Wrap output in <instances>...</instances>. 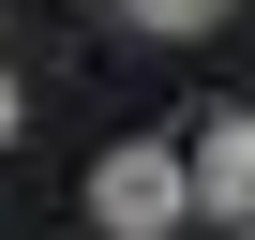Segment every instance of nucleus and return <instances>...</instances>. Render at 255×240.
Masks as SVG:
<instances>
[{"instance_id":"obj_1","label":"nucleus","mask_w":255,"mask_h":240,"mask_svg":"<svg viewBox=\"0 0 255 240\" xmlns=\"http://www.w3.org/2000/svg\"><path fill=\"white\" fill-rule=\"evenodd\" d=\"M180 210H195V165H180L165 135H120V150L90 165V225H105V240H165Z\"/></svg>"},{"instance_id":"obj_2","label":"nucleus","mask_w":255,"mask_h":240,"mask_svg":"<svg viewBox=\"0 0 255 240\" xmlns=\"http://www.w3.org/2000/svg\"><path fill=\"white\" fill-rule=\"evenodd\" d=\"M180 165H195V210H225V225L255 240V105H225V120H210Z\"/></svg>"},{"instance_id":"obj_3","label":"nucleus","mask_w":255,"mask_h":240,"mask_svg":"<svg viewBox=\"0 0 255 240\" xmlns=\"http://www.w3.org/2000/svg\"><path fill=\"white\" fill-rule=\"evenodd\" d=\"M120 15H135V30H165V45H180V30H210V15H225V0H120Z\"/></svg>"},{"instance_id":"obj_4","label":"nucleus","mask_w":255,"mask_h":240,"mask_svg":"<svg viewBox=\"0 0 255 240\" xmlns=\"http://www.w3.org/2000/svg\"><path fill=\"white\" fill-rule=\"evenodd\" d=\"M0 150H15V60H0Z\"/></svg>"}]
</instances>
